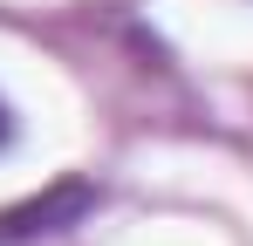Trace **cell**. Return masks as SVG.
Segmentation results:
<instances>
[{
  "instance_id": "6da1fadb",
  "label": "cell",
  "mask_w": 253,
  "mask_h": 246,
  "mask_svg": "<svg viewBox=\"0 0 253 246\" xmlns=\"http://www.w3.org/2000/svg\"><path fill=\"white\" fill-rule=\"evenodd\" d=\"M0 137H7V110H0Z\"/></svg>"
}]
</instances>
